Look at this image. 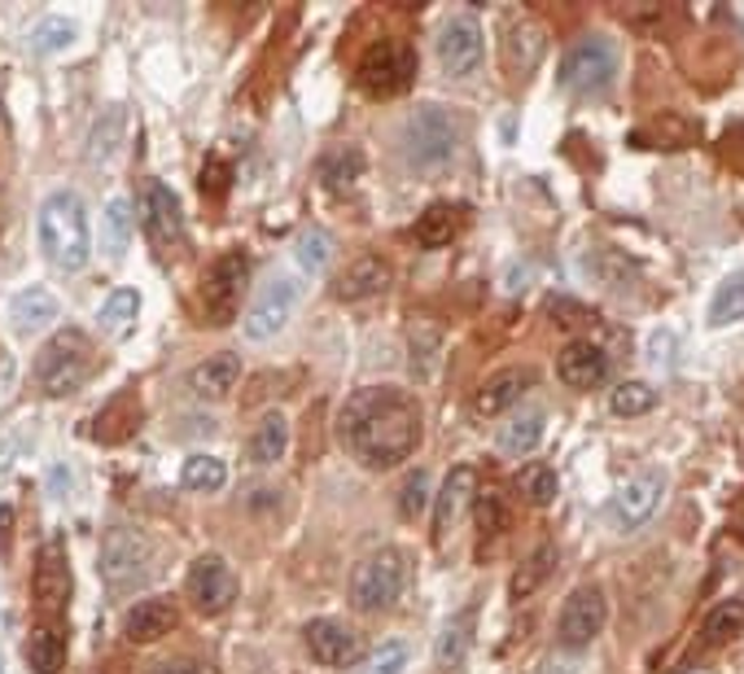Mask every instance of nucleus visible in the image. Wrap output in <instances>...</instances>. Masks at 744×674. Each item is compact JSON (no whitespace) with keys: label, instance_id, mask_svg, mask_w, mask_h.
I'll list each match as a JSON object with an SVG mask.
<instances>
[{"label":"nucleus","instance_id":"nucleus-33","mask_svg":"<svg viewBox=\"0 0 744 674\" xmlns=\"http://www.w3.org/2000/svg\"><path fill=\"white\" fill-rule=\"evenodd\" d=\"M124 123L127 115L115 106V110H106L101 119L92 123V131H88V158L97 163V167H106L115 154H119V145H124Z\"/></svg>","mask_w":744,"mask_h":674},{"label":"nucleus","instance_id":"nucleus-20","mask_svg":"<svg viewBox=\"0 0 744 674\" xmlns=\"http://www.w3.org/2000/svg\"><path fill=\"white\" fill-rule=\"evenodd\" d=\"M557 372H560V381L574 385V390H596V385L609 377V355H605L596 342H569V346L560 351Z\"/></svg>","mask_w":744,"mask_h":674},{"label":"nucleus","instance_id":"nucleus-27","mask_svg":"<svg viewBox=\"0 0 744 674\" xmlns=\"http://www.w3.org/2000/svg\"><path fill=\"white\" fill-rule=\"evenodd\" d=\"M140 429V403H136V394H115L101 412H97V421H92V438L97 442H127L131 433Z\"/></svg>","mask_w":744,"mask_h":674},{"label":"nucleus","instance_id":"nucleus-1","mask_svg":"<svg viewBox=\"0 0 744 674\" xmlns=\"http://www.w3.org/2000/svg\"><path fill=\"white\" fill-rule=\"evenodd\" d=\"M337 438L364 469H394L421 442V408L408 390L364 385L337 412Z\"/></svg>","mask_w":744,"mask_h":674},{"label":"nucleus","instance_id":"nucleus-11","mask_svg":"<svg viewBox=\"0 0 744 674\" xmlns=\"http://www.w3.org/2000/svg\"><path fill=\"white\" fill-rule=\"evenodd\" d=\"M70 560H66L62 544H45L36 556V578H31V596H36V613L40 626H62L66 605H70Z\"/></svg>","mask_w":744,"mask_h":674},{"label":"nucleus","instance_id":"nucleus-2","mask_svg":"<svg viewBox=\"0 0 744 674\" xmlns=\"http://www.w3.org/2000/svg\"><path fill=\"white\" fill-rule=\"evenodd\" d=\"M40 245L49 254L53 267L62 272H79L92 254V237H88V211L84 197L75 188H58L45 197L40 206Z\"/></svg>","mask_w":744,"mask_h":674},{"label":"nucleus","instance_id":"nucleus-32","mask_svg":"<svg viewBox=\"0 0 744 674\" xmlns=\"http://www.w3.org/2000/svg\"><path fill=\"white\" fill-rule=\"evenodd\" d=\"M741 631H744V600H723V605H714V609L705 613L701 639H705V648H723V644H732Z\"/></svg>","mask_w":744,"mask_h":674},{"label":"nucleus","instance_id":"nucleus-47","mask_svg":"<svg viewBox=\"0 0 744 674\" xmlns=\"http://www.w3.org/2000/svg\"><path fill=\"white\" fill-rule=\"evenodd\" d=\"M425 504H430V473L425 469H417L403 490H399V512L403 517H425Z\"/></svg>","mask_w":744,"mask_h":674},{"label":"nucleus","instance_id":"nucleus-18","mask_svg":"<svg viewBox=\"0 0 744 674\" xmlns=\"http://www.w3.org/2000/svg\"><path fill=\"white\" fill-rule=\"evenodd\" d=\"M390 281H394V276H390V263L376 258V254H364V258H355V263L337 276L333 294H337L342 303H369V299L390 290Z\"/></svg>","mask_w":744,"mask_h":674},{"label":"nucleus","instance_id":"nucleus-42","mask_svg":"<svg viewBox=\"0 0 744 674\" xmlns=\"http://www.w3.org/2000/svg\"><path fill=\"white\" fill-rule=\"evenodd\" d=\"M653 408H657V390L644 385V381H621L618 390H614V412L618 417H644Z\"/></svg>","mask_w":744,"mask_h":674},{"label":"nucleus","instance_id":"nucleus-15","mask_svg":"<svg viewBox=\"0 0 744 674\" xmlns=\"http://www.w3.org/2000/svg\"><path fill=\"white\" fill-rule=\"evenodd\" d=\"M140 219H145V237L158 245V254L172 250V245H180V237H185V211H180V197H176L163 180L145 184Z\"/></svg>","mask_w":744,"mask_h":674},{"label":"nucleus","instance_id":"nucleus-24","mask_svg":"<svg viewBox=\"0 0 744 674\" xmlns=\"http://www.w3.org/2000/svg\"><path fill=\"white\" fill-rule=\"evenodd\" d=\"M473 482H478V478H473V469H469V465H460V469H451V473H447V482H442V490H438V512H434V539L438 544L451 535V526H456L460 508L478 495Z\"/></svg>","mask_w":744,"mask_h":674},{"label":"nucleus","instance_id":"nucleus-43","mask_svg":"<svg viewBox=\"0 0 744 674\" xmlns=\"http://www.w3.org/2000/svg\"><path fill=\"white\" fill-rule=\"evenodd\" d=\"M408 662H412V648L403 639H385L372 648L364 674H408Z\"/></svg>","mask_w":744,"mask_h":674},{"label":"nucleus","instance_id":"nucleus-16","mask_svg":"<svg viewBox=\"0 0 744 674\" xmlns=\"http://www.w3.org/2000/svg\"><path fill=\"white\" fill-rule=\"evenodd\" d=\"M605 617H609L605 592H600V587H578V592L565 600V609H560V617H557L560 644H569V648H583V644H591V639L600 635Z\"/></svg>","mask_w":744,"mask_h":674},{"label":"nucleus","instance_id":"nucleus-14","mask_svg":"<svg viewBox=\"0 0 744 674\" xmlns=\"http://www.w3.org/2000/svg\"><path fill=\"white\" fill-rule=\"evenodd\" d=\"M662 495H666V478H662V473L630 478V482L614 490V499H609V526H614V530H639V526H648L653 512L662 508Z\"/></svg>","mask_w":744,"mask_h":674},{"label":"nucleus","instance_id":"nucleus-34","mask_svg":"<svg viewBox=\"0 0 744 674\" xmlns=\"http://www.w3.org/2000/svg\"><path fill=\"white\" fill-rule=\"evenodd\" d=\"M329 254H333V237L329 233H320V228L298 233V242H294V272L303 281H315L329 267Z\"/></svg>","mask_w":744,"mask_h":674},{"label":"nucleus","instance_id":"nucleus-35","mask_svg":"<svg viewBox=\"0 0 744 674\" xmlns=\"http://www.w3.org/2000/svg\"><path fill=\"white\" fill-rule=\"evenodd\" d=\"M27 657H31V666L40 674L62 671V662H66L62 626H40V622H36V635H31V644H27Z\"/></svg>","mask_w":744,"mask_h":674},{"label":"nucleus","instance_id":"nucleus-39","mask_svg":"<svg viewBox=\"0 0 744 674\" xmlns=\"http://www.w3.org/2000/svg\"><path fill=\"white\" fill-rule=\"evenodd\" d=\"M97 315H101V329H106V333H127V329L136 324V315H140V294L124 285V290H115V294L101 303Z\"/></svg>","mask_w":744,"mask_h":674},{"label":"nucleus","instance_id":"nucleus-8","mask_svg":"<svg viewBox=\"0 0 744 674\" xmlns=\"http://www.w3.org/2000/svg\"><path fill=\"white\" fill-rule=\"evenodd\" d=\"M154 574V548L140 530L131 526H115L101 544V578L110 583V592H136L145 587V578Z\"/></svg>","mask_w":744,"mask_h":674},{"label":"nucleus","instance_id":"nucleus-51","mask_svg":"<svg viewBox=\"0 0 744 674\" xmlns=\"http://www.w3.org/2000/svg\"><path fill=\"white\" fill-rule=\"evenodd\" d=\"M224 176H228L224 163H206V188H224Z\"/></svg>","mask_w":744,"mask_h":674},{"label":"nucleus","instance_id":"nucleus-28","mask_svg":"<svg viewBox=\"0 0 744 674\" xmlns=\"http://www.w3.org/2000/svg\"><path fill=\"white\" fill-rule=\"evenodd\" d=\"M58 311H62V303H58L49 290H22V294L9 303V320H13L18 333H40L45 324L58 320Z\"/></svg>","mask_w":744,"mask_h":674},{"label":"nucleus","instance_id":"nucleus-44","mask_svg":"<svg viewBox=\"0 0 744 674\" xmlns=\"http://www.w3.org/2000/svg\"><path fill=\"white\" fill-rule=\"evenodd\" d=\"M408 338H412V377H425L430 364H434V351H438V324H425V320H417L412 329H408Z\"/></svg>","mask_w":744,"mask_h":674},{"label":"nucleus","instance_id":"nucleus-13","mask_svg":"<svg viewBox=\"0 0 744 674\" xmlns=\"http://www.w3.org/2000/svg\"><path fill=\"white\" fill-rule=\"evenodd\" d=\"M487 58V45H482V27L473 13H451L438 31V61L447 75H473Z\"/></svg>","mask_w":744,"mask_h":674},{"label":"nucleus","instance_id":"nucleus-52","mask_svg":"<svg viewBox=\"0 0 744 674\" xmlns=\"http://www.w3.org/2000/svg\"><path fill=\"white\" fill-rule=\"evenodd\" d=\"M0 674H4V666H0Z\"/></svg>","mask_w":744,"mask_h":674},{"label":"nucleus","instance_id":"nucleus-7","mask_svg":"<svg viewBox=\"0 0 744 674\" xmlns=\"http://www.w3.org/2000/svg\"><path fill=\"white\" fill-rule=\"evenodd\" d=\"M618 75V45L609 36H583L560 61V88L574 97H596Z\"/></svg>","mask_w":744,"mask_h":674},{"label":"nucleus","instance_id":"nucleus-26","mask_svg":"<svg viewBox=\"0 0 744 674\" xmlns=\"http://www.w3.org/2000/svg\"><path fill=\"white\" fill-rule=\"evenodd\" d=\"M473 626H478V609L469 605L464 613H456L447 626H442V635H438V648H434V662L438 671H460L464 666V657H469V644H473Z\"/></svg>","mask_w":744,"mask_h":674},{"label":"nucleus","instance_id":"nucleus-17","mask_svg":"<svg viewBox=\"0 0 744 674\" xmlns=\"http://www.w3.org/2000/svg\"><path fill=\"white\" fill-rule=\"evenodd\" d=\"M307 648L320 666H333V671H342V666H351V662L360 657V639H355V631H346V626L333 622V617H315V622H311Z\"/></svg>","mask_w":744,"mask_h":674},{"label":"nucleus","instance_id":"nucleus-36","mask_svg":"<svg viewBox=\"0 0 744 674\" xmlns=\"http://www.w3.org/2000/svg\"><path fill=\"white\" fill-rule=\"evenodd\" d=\"M552 569H557V548H552V544H544L535 556H526V560H521V569L512 574V600H526L530 592H539V587L548 583V574H552Z\"/></svg>","mask_w":744,"mask_h":674},{"label":"nucleus","instance_id":"nucleus-5","mask_svg":"<svg viewBox=\"0 0 744 674\" xmlns=\"http://www.w3.org/2000/svg\"><path fill=\"white\" fill-rule=\"evenodd\" d=\"M303 294H307V281L294 272V267H276L263 285H258V294H254V303L246 311V338L249 342H267V338H276L290 320H294V311L303 303Z\"/></svg>","mask_w":744,"mask_h":674},{"label":"nucleus","instance_id":"nucleus-41","mask_svg":"<svg viewBox=\"0 0 744 674\" xmlns=\"http://www.w3.org/2000/svg\"><path fill=\"white\" fill-rule=\"evenodd\" d=\"M517 490H521V499H526V504L544 508V504H552V499H557V473H552L548 465H530V469H521V473H517Z\"/></svg>","mask_w":744,"mask_h":674},{"label":"nucleus","instance_id":"nucleus-50","mask_svg":"<svg viewBox=\"0 0 744 674\" xmlns=\"http://www.w3.org/2000/svg\"><path fill=\"white\" fill-rule=\"evenodd\" d=\"M732 535L744 544V487H741V495H736V504H732Z\"/></svg>","mask_w":744,"mask_h":674},{"label":"nucleus","instance_id":"nucleus-29","mask_svg":"<svg viewBox=\"0 0 744 674\" xmlns=\"http://www.w3.org/2000/svg\"><path fill=\"white\" fill-rule=\"evenodd\" d=\"M285 447H290V421H285V412H267L254 426V433H249L246 456L254 465H276L285 456Z\"/></svg>","mask_w":744,"mask_h":674},{"label":"nucleus","instance_id":"nucleus-46","mask_svg":"<svg viewBox=\"0 0 744 674\" xmlns=\"http://www.w3.org/2000/svg\"><path fill=\"white\" fill-rule=\"evenodd\" d=\"M360 172H364V158L355 154V149H346V154H333V158H324L320 163V176L329 188H346V184L360 180Z\"/></svg>","mask_w":744,"mask_h":674},{"label":"nucleus","instance_id":"nucleus-19","mask_svg":"<svg viewBox=\"0 0 744 674\" xmlns=\"http://www.w3.org/2000/svg\"><path fill=\"white\" fill-rule=\"evenodd\" d=\"M530 385H535V372H530V368H499V372H491V377L478 385L473 408H478L482 417L508 412L517 399H526V390H530Z\"/></svg>","mask_w":744,"mask_h":674},{"label":"nucleus","instance_id":"nucleus-25","mask_svg":"<svg viewBox=\"0 0 744 674\" xmlns=\"http://www.w3.org/2000/svg\"><path fill=\"white\" fill-rule=\"evenodd\" d=\"M544 426H548V412H544V408L512 412L496 433L499 451H503V456H530V451L544 442Z\"/></svg>","mask_w":744,"mask_h":674},{"label":"nucleus","instance_id":"nucleus-30","mask_svg":"<svg viewBox=\"0 0 744 674\" xmlns=\"http://www.w3.org/2000/svg\"><path fill=\"white\" fill-rule=\"evenodd\" d=\"M131 228H136L131 202H127V197H110L106 211H101V250H106L110 258H124L127 245H131Z\"/></svg>","mask_w":744,"mask_h":674},{"label":"nucleus","instance_id":"nucleus-9","mask_svg":"<svg viewBox=\"0 0 744 674\" xmlns=\"http://www.w3.org/2000/svg\"><path fill=\"white\" fill-rule=\"evenodd\" d=\"M249 281V258L242 250L215 258L202 276V290H197V306H202V320L206 324H228L242 306V294H246Z\"/></svg>","mask_w":744,"mask_h":674},{"label":"nucleus","instance_id":"nucleus-4","mask_svg":"<svg viewBox=\"0 0 744 674\" xmlns=\"http://www.w3.org/2000/svg\"><path fill=\"white\" fill-rule=\"evenodd\" d=\"M97 368L92 342L79 329H62L58 338H49L36 355V381L45 394H75Z\"/></svg>","mask_w":744,"mask_h":674},{"label":"nucleus","instance_id":"nucleus-45","mask_svg":"<svg viewBox=\"0 0 744 674\" xmlns=\"http://www.w3.org/2000/svg\"><path fill=\"white\" fill-rule=\"evenodd\" d=\"M473 521H478V535H482V539L499 535V530H503V521H508L503 499L491 495V490H478V495H473Z\"/></svg>","mask_w":744,"mask_h":674},{"label":"nucleus","instance_id":"nucleus-37","mask_svg":"<svg viewBox=\"0 0 744 674\" xmlns=\"http://www.w3.org/2000/svg\"><path fill=\"white\" fill-rule=\"evenodd\" d=\"M741 315H744V272H732V276L718 285L714 303H709V324H714V329H727V324H736Z\"/></svg>","mask_w":744,"mask_h":674},{"label":"nucleus","instance_id":"nucleus-12","mask_svg":"<svg viewBox=\"0 0 744 674\" xmlns=\"http://www.w3.org/2000/svg\"><path fill=\"white\" fill-rule=\"evenodd\" d=\"M188 600L202 617H215V613L233 609L237 600V574L228 569L224 556H197L193 569H188Z\"/></svg>","mask_w":744,"mask_h":674},{"label":"nucleus","instance_id":"nucleus-10","mask_svg":"<svg viewBox=\"0 0 744 674\" xmlns=\"http://www.w3.org/2000/svg\"><path fill=\"white\" fill-rule=\"evenodd\" d=\"M417 79V58L399 40H376L369 53L360 58V88L372 97H399Z\"/></svg>","mask_w":744,"mask_h":674},{"label":"nucleus","instance_id":"nucleus-6","mask_svg":"<svg viewBox=\"0 0 744 674\" xmlns=\"http://www.w3.org/2000/svg\"><path fill=\"white\" fill-rule=\"evenodd\" d=\"M408 592V556L399 548L372 551L351 578V605L360 613H385Z\"/></svg>","mask_w":744,"mask_h":674},{"label":"nucleus","instance_id":"nucleus-21","mask_svg":"<svg viewBox=\"0 0 744 674\" xmlns=\"http://www.w3.org/2000/svg\"><path fill=\"white\" fill-rule=\"evenodd\" d=\"M176 622H180V609H176L172 600H140V605L127 609L124 631L131 644H154V639L172 635Z\"/></svg>","mask_w":744,"mask_h":674},{"label":"nucleus","instance_id":"nucleus-23","mask_svg":"<svg viewBox=\"0 0 744 674\" xmlns=\"http://www.w3.org/2000/svg\"><path fill=\"white\" fill-rule=\"evenodd\" d=\"M237 377H242V360L224 351V355H211V360H202V364L188 372V390L197 399H228L233 385H237Z\"/></svg>","mask_w":744,"mask_h":674},{"label":"nucleus","instance_id":"nucleus-22","mask_svg":"<svg viewBox=\"0 0 744 674\" xmlns=\"http://www.w3.org/2000/svg\"><path fill=\"white\" fill-rule=\"evenodd\" d=\"M544 53H548V31H544L539 22H517L512 36H508V45H503L508 75H512V79H526V75L544 61Z\"/></svg>","mask_w":744,"mask_h":674},{"label":"nucleus","instance_id":"nucleus-48","mask_svg":"<svg viewBox=\"0 0 744 674\" xmlns=\"http://www.w3.org/2000/svg\"><path fill=\"white\" fill-rule=\"evenodd\" d=\"M548 311H552V320L565 324V329H583V324H591V311H587L583 303H574V299H552Z\"/></svg>","mask_w":744,"mask_h":674},{"label":"nucleus","instance_id":"nucleus-49","mask_svg":"<svg viewBox=\"0 0 744 674\" xmlns=\"http://www.w3.org/2000/svg\"><path fill=\"white\" fill-rule=\"evenodd\" d=\"M154 674H215V671H211V666H202V662L176 657V662H163V666H154Z\"/></svg>","mask_w":744,"mask_h":674},{"label":"nucleus","instance_id":"nucleus-31","mask_svg":"<svg viewBox=\"0 0 744 674\" xmlns=\"http://www.w3.org/2000/svg\"><path fill=\"white\" fill-rule=\"evenodd\" d=\"M456 228H460V215H456V206H447V202H434L417 224H412V237L425 245V250H442V245H451L456 237Z\"/></svg>","mask_w":744,"mask_h":674},{"label":"nucleus","instance_id":"nucleus-40","mask_svg":"<svg viewBox=\"0 0 744 674\" xmlns=\"http://www.w3.org/2000/svg\"><path fill=\"white\" fill-rule=\"evenodd\" d=\"M75 36H79L75 18H58V13H49V18L31 31V45H36L40 53H62V49L75 45Z\"/></svg>","mask_w":744,"mask_h":674},{"label":"nucleus","instance_id":"nucleus-3","mask_svg":"<svg viewBox=\"0 0 744 674\" xmlns=\"http://www.w3.org/2000/svg\"><path fill=\"white\" fill-rule=\"evenodd\" d=\"M460 154V119L447 106H421L403 127V158L412 172H442Z\"/></svg>","mask_w":744,"mask_h":674},{"label":"nucleus","instance_id":"nucleus-38","mask_svg":"<svg viewBox=\"0 0 744 674\" xmlns=\"http://www.w3.org/2000/svg\"><path fill=\"white\" fill-rule=\"evenodd\" d=\"M180 482H185V490H219L228 482V465L219 456H188Z\"/></svg>","mask_w":744,"mask_h":674}]
</instances>
